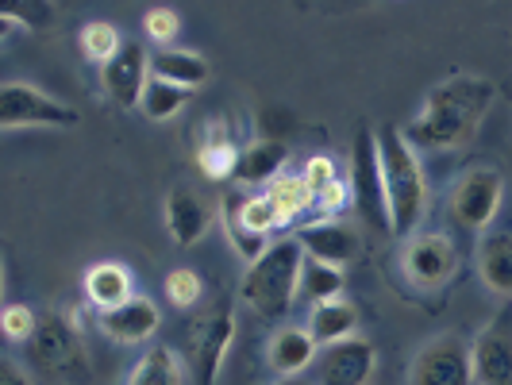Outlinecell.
I'll return each mask as SVG.
<instances>
[{
    "label": "cell",
    "instance_id": "cell-27",
    "mask_svg": "<svg viewBox=\"0 0 512 385\" xmlns=\"http://www.w3.org/2000/svg\"><path fill=\"white\" fill-rule=\"evenodd\" d=\"M189 101H193V89H178V85H170V81L151 77V85H147V93H143V101H139V112H143L147 120H154V124H166V120H174Z\"/></svg>",
    "mask_w": 512,
    "mask_h": 385
},
{
    "label": "cell",
    "instance_id": "cell-30",
    "mask_svg": "<svg viewBox=\"0 0 512 385\" xmlns=\"http://www.w3.org/2000/svg\"><path fill=\"white\" fill-rule=\"evenodd\" d=\"M162 289H166V301L174 308H193L205 297V278H201L193 266H174V270L166 274Z\"/></svg>",
    "mask_w": 512,
    "mask_h": 385
},
{
    "label": "cell",
    "instance_id": "cell-21",
    "mask_svg": "<svg viewBox=\"0 0 512 385\" xmlns=\"http://www.w3.org/2000/svg\"><path fill=\"white\" fill-rule=\"evenodd\" d=\"M285 162H289V147L285 143H278V139H258L239 158L235 181H243V185H274V181L282 178Z\"/></svg>",
    "mask_w": 512,
    "mask_h": 385
},
{
    "label": "cell",
    "instance_id": "cell-35",
    "mask_svg": "<svg viewBox=\"0 0 512 385\" xmlns=\"http://www.w3.org/2000/svg\"><path fill=\"white\" fill-rule=\"evenodd\" d=\"M301 178H305V185L312 189V197L324 189V185H332L339 174H335V162L328 158V154H316V158H308L305 170H301Z\"/></svg>",
    "mask_w": 512,
    "mask_h": 385
},
{
    "label": "cell",
    "instance_id": "cell-26",
    "mask_svg": "<svg viewBox=\"0 0 512 385\" xmlns=\"http://www.w3.org/2000/svg\"><path fill=\"white\" fill-rule=\"evenodd\" d=\"M124 35H120V27L108 24V20H89V24L77 31V47L81 54L89 58V62H97V66H108L116 54L124 51Z\"/></svg>",
    "mask_w": 512,
    "mask_h": 385
},
{
    "label": "cell",
    "instance_id": "cell-28",
    "mask_svg": "<svg viewBox=\"0 0 512 385\" xmlns=\"http://www.w3.org/2000/svg\"><path fill=\"white\" fill-rule=\"evenodd\" d=\"M301 297L316 305H328L343 297V270H335L328 262H316L305 255V274H301Z\"/></svg>",
    "mask_w": 512,
    "mask_h": 385
},
{
    "label": "cell",
    "instance_id": "cell-5",
    "mask_svg": "<svg viewBox=\"0 0 512 385\" xmlns=\"http://www.w3.org/2000/svg\"><path fill=\"white\" fill-rule=\"evenodd\" d=\"M235 343V305L220 301L216 308L201 312L185 332V370L193 385H216L228 351Z\"/></svg>",
    "mask_w": 512,
    "mask_h": 385
},
{
    "label": "cell",
    "instance_id": "cell-13",
    "mask_svg": "<svg viewBox=\"0 0 512 385\" xmlns=\"http://www.w3.org/2000/svg\"><path fill=\"white\" fill-rule=\"evenodd\" d=\"M101 85L120 108H139L147 85H151V54L143 51L139 39H128L124 51L116 54L108 66H101Z\"/></svg>",
    "mask_w": 512,
    "mask_h": 385
},
{
    "label": "cell",
    "instance_id": "cell-19",
    "mask_svg": "<svg viewBox=\"0 0 512 385\" xmlns=\"http://www.w3.org/2000/svg\"><path fill=\"white\" fill-rule=\"evenodd\" d=\"M239 158H243V147H235V139L228 135V128L220 120L208 124V135L197 147V166L201 174L212 181H228L239 174Z\"/></svg>",
    "mask_w": 512,
    "mask_h": 385
},
{
    "label": "cell",
    "instance_id": "cell-12",
    "mask_svg": "<svg viewBox=\"0 0 512 385\" xmlns=\"http://www.w3.org/2000/svg\"><path fill=\"white\" fill-rule=\"evenodd\" d=\"M459 270V251L447 235H416L405 247V278L416 289H439L455 278Z\"/></svg>",
    "mask_w": 512,
    "mask_h": 385
},
{
    "label": "cell",
    "instance_id": "cell-36",
    "mask_svg": "<svg viewBox=\"0 0 512 385\" xmlns=\"http://www.w3.org/2000/svg\"><path fill=\"white\" fill-rule=\"evenodd\" d=\"M16 27H51L54 24V4H16L4 12Z\"/></svg>",
    "mask_w": 512,
    "mask_h": 385
},
{
    "label": "cell",
    "instance_id": "cell-16",
    "mask_svg": "<svg viewBox=\"0 0 512 385\" xmlns=\"http://www.w3.org/2000/svg\"><path fill=\"white\" fill-rule=\"evenodd\" d=\"M158 324H162V316H158V308H154L151 297H131L128 305L97 312V328H101L112 343H124V347L147 343V339L158 332Z\"/></svg>",
    "mask_w": 512,
    "mask_h": 385
},
{
    "label": "cell",
    "instance_id": "cell-38",
    "mask_svg": "<svg viewBox=\"0 0 512 385\" xmlns=\"http://www.w3.org/2000/svg\"><path fill=\"white\" fill-rule=\"evenodd\" d=\"M274 385H308L305 378H282V382H274Z\"/></svg>",
    "mask_w": 512,
    "mask_h": 385
},
{
    "label": "cell",
    "instance_id": "cell-7",
    "mask_svg": "<svg viewBox=\"0 0 512 385\" xmlns=\"http://www.w3.org/2000/svg\"><path fill=\"white\" fill-rule=\"evenodd\" d=\"M81 112L74 104H62L58 97L43 93L39 85L27 81H8L0 89V128H77Z\"/></svg>",
    "mask_w": 512,
    "mask_h": 385
},
{
    "label": "cell",
    "instance_id": "cell-29",
    "mask_svg": "<svg viewBox=\"0 0 512 385\" xmlns=\"http://www.w3.org/2000/svg\"><path fill=\"white\" fill-rule=\"evenodd\" d=\"M266 197L274 201V208H278V216H282V228L285 224H293L297 216H305V212H312V189L305 185V178H278L274 185H266Z\"/></svg>",
    "mask_w": 512,
    "mask_h": 385
},
{
    "label": "cell",
    "instance_id": "cell-33",
    "mask_svg": "<svg viewBox=\"0 0 512 385\" xmlns=\"http://www.w3.org/2000/svg\"><path fill=\"white\" fill-rule=\"evenodd\" d=\"M0 328H4V335L12 343H27L35 335V328H39V316L27 305H20V301H12V305H4V312H0Z\"/></svg>",
    "mask_w": 512,
    "mask_h": 385
},
{
    "label": "cell",
    "instance_id": "cell-20",
    "mask_svg": "<svg viewBox=\"0 0 512 385\" xmlns=\"http://www.w3.org/2000/svg\"><path fill=\"white\" fill-rule=\"evenodd\" d=\"M478 278L489 293L512 297V235L497 231L478 243Z\"/></svg>",
    "mask_w": 512,
    "mask_h": 385
},
{
    "label": "cell",
    "instance_id": "cell-15",
    "mask_svg": "<svg viewBox=\"0 0 512 385\" xmlns=\"http://www.w3.org/2000/svg\"><path fill=\"white\" fill-rule=\"evenodd\" d=\"M216 212L220 208L208 205L193 185H174L166 193V231H170V239L181 243V247L201 243L208 235V228H212V220H216Z\"/></svg>",
    "mask_w": 512,
    "mask_h": 385
},
{
    "label": "cell",
    "instance_id": "cell-1",
    "mask_svg": "<svg viewBox=\"0 0 512 385\" xmlns=\"http://www.w3.org/2000/svg\"><path fill=\"white\" fill-rule=\"evenodd\" d=\"M497 104V85L482 74L443 77L428 101L420 104L416 120L405 128V139L420 151H462L474 143L478 128Z\"/></svg>",
    "mask_w": 512,
    "mask_h": 385
},
{
    "label": "cell",
    "instance_id": "cell-32",
    "mask_svg": "<svg viewBox=\"0 0 512 385\" xmlns=\"http://www.w3.org/2000/svg\"><path fill=\"white\" fill-rule=\"evenodd\" d=\"M143 31H147V39H154L162 51H170V43L178 39V31H181V16L174 12V8H166V4L147 8V16H143Z\"/></svg>",
    "mask_w": 512,
    "mask_h": 385
},
{
    "label": "cell",
    "instance_id": "cell-34",
    "mask_svg": "<svg viewBox=\"0 0 512 385\" xmlns=\"http://www.w3.org/2000/svg\"><path fill=\"white\" fill-rule=\"evenodd\" d=\"M347 197H351V185H347L343 178H335L332 185H324V189L316 193V201H312V212H320V216L335 220V212L347 205Z\"/></svg>",
    "mask_w": 512,
    "mask_h": 385
},
{
    "label": "cell",
    "instance_id": "cell-8",
    "mask_svg": "<svg viewBox=\"0 0 512 385\" xmlns=\"http://www.w3.org/2000/svg\"><path fill=\"white\" fill-rule=\"evenodd\" d=\"M351 201L362 224L374 231H389V201H385V174H382V151L378 135L362 128L351 147Z\"/></svg>",
    "mask_w": 512,
    "mask_h": 385
},
{
    "label": "cell",
    "instance_id": "cell-24",
    "mask_svg": "<svg viewBox=\"0 0 512 385\" xmlns=\"http://www.w3.org/2000/svg\"><path fill=\"white\" fill-rule=\"evenodd\" d=\"M243 201H247V193H239V189H231L228 197L220 201V224H224V235L231 239V247H235V255L247 258V266L258 262V258L266 255V239L262 235H251L247 224H243Z\"/></svg>",
    "mask_w": 512,
    "mask_h": 385
},
{
    "label": "cell",
    "instance_id": "cell-18",
    "mask_svg": "<svg viewBox=\"0 0 512 385\" xmlns=\"http://www.w3.org/2000/svg\"><path fill=\"white\" fill-rule=\"evenodd\" d=\"M131 297V270L124 262H93L85 270V301L97 312L128 305Z\"/></svg>",
    "mask_w": 512,
    "mask_h": 385
},
{
    "label": "cell",
    "instance_id": "cell-37",
    "mask_svg": "<svg viewBox=\"0 0 512 385\" xmlns=\"http://www.w3.org/2000/svg\"><path fill=\"white\" fill-rule=\"evenodd\" d=\"M0 385H35V378L16 359H0Z\"/></svg>",
    "mask_w": 512,
    "mask_h": 385
},
{
    "label": "cell",
    "instance_id": "cell-22",
    "mask_svg": "<svg viewBox=\"0 0 512 385\" xmlns=\"http://www.w3.org/2000/svg\"><path fill=\"white\" fill-rule=\"evenodd\" d=\"M151 77L170 81V85H178V89H201L208 77H212V66H208L197 51H178V47H170V51H158L151 58Z\"/></svg>",
    "mask_w": 512,
    "mask_h": 385
},
{
    "label": "cell",
    "instance_id": "cell-23",
    "mask_svg": "<svg viewBox=\"0 0 512 385\" xmlns=\"http://www.w3.org/2000/svg\"><path fill=\"white\" fill-rule=\"evenodd\" d=\"M308 332L320 347H332V343H343L359 332V308L351 301H328V305L312 308V320H308Z\"/></svg>",
    "mask_w": 512,
    "mask_h": 385
},
{
    "label": "cell",
    "instance_id": "cell-4",
    "mask_svg": "<svg viewBox=\"0 0 512 385\" xmlns=\"http://www.w3.org/2000/svg\"><path fill=\"white\" fill-rule=\"evenodd\" d=\"M27 355L39 374H47L58 385H89L93 382V362L85 351V339L77 324L62 312H43L39 328L27 339Z\"/></svg>",
    "mask_w": 512,
    "mask_h": 385
},
{
    "label": "cell",
    "instance_id": "cell-14",
    "mask_svg": "<svg viewBox=\"0 0 512 385\" xmlns=\"http://www.w3.org/2000/svg\"><path fill=\"white\" fill-rule=\"evenodd\" d=\"M297 243L305 247L308 258H316V262H328L335 270H343V266H351L355 258L362 255V235L355 224H347V220H316V224H308V228L297 231Z\"/></svg>",
    "mask_w": 512,
    "mask_h": 385
},
{
    "label": "cell",
    "instance_id": "cell-17",
    "mask_svg": "<svg viewBox=\"0 0 512 385\" xmlns=\"http://www.w3.org/2000/svg\"><path fill=\"white\" fill-rule=\"evenodd\" d=\"M316 359H320V343L308 328H278L266 343V362L282 378H301Z\"/></svg>",
    "mask_w": 512,
    "mask_h": 385
},
{
    "label": "cell",
    "instance_id": "cell-31",
    "mask_svg": "<svg viewBox=\"0 0 512 385\" xmlns=\"http://www.w3.org/2000/svg\"><path fill=\"white\" fill-rule=\"evenodd\" d=\"M243 224H247L251 235L266 239V235H274V231L282 228V216H278V208H274V201L266 193H255V197L243 201Z\"/></svg>",
    "mask_w": 512,
    "mask_h": 385
},
{
    "label": "cell",
    "instance_id": "cell-10",
    "mask_svg": "<svg viewBox=\"0 0 512 385\" xmlns=\"http://www.w3.org/2000/svg\"><path fill=\"white\" fill-rule=\"evenodd\" d=\"M378 370V351L370 339L351 335L343 343L320 347L316 359V385H370Z\"/></svg>",
    "mask_w": 512,
    "mask_h": 385
},
{
    "label": "cell",
    "instance_id": "cell-9",
    "mask_svg": "<svg viewBox=\"0 0 512 385\" xmlns=\"http://www.w3.org/2000/svg\"><path fill=\"white\" fill-rule=\"evenodd\" d=\"M409 385H478L474 382V343L455 332L428 339L409 366Z\"/></svg>",
    "mask_w": 512,
    "mask_h": 385
},
{
    "label": "cell",
    "instance_id": "cell-3",
    "mask_svg": "<svg viewBox=\"0 0 512 385\" xmlns=\"http://www.w3.org/2000/svg\"><path fill=\"white\" fill-rule=\"evenodd\" d=\"M301 274H305V247L297 239H278L266 247V255L247 266L239 297L258 320L278 324L289 316L293 301L301 297Z\"/></svg>",
    "mask_w": 512,
    "mask_h": 385
},
{
    "label": "cell",
    "instance_id": "cell-25",
    "mask_svg": "<svg viewBox=\"0 0 512 385\" xmlns=\"http://www.w3.org/2000/svg\"><path fill=\"white\" fill-rule=\"evenodd\" d=\"M185 366H181L178 351L174 347H151L143 359L135 362L128 385H185Z\"/></svg>",
    "mask_w": 512,
    "mask_h": 385
},
{
    "label": "cell",
    "instance_id": "cell-11",
    "mask_svg": "<svg viewBox=\"0 0 512 385\" xmlns=\"http://www.w3.org/2000/svg\"><path fill=\"white\" fill-rule=\"evenodd\" d=\"M474 382L512 385V305H505L474 339Z\"/></svg>",
    "mask_w": 512,
    "mask_h": 385
},
{
    "label": "cell",
    "instance_id": "cell-2",
    "mask_svg": "<svg viewBox=\"0 0 512 385\" xmlns=\"http://www.w3.org/2000/svg\"><path fill=\"white\" fill-rule=\"evenodd\" d=\"M378 151H382L385 174V201H389V231L397 239H416V228L428 212V178L420 170L416 147L405 139V128L378 131Z\"/></svg>",
    "mask_w": 512,
    "mask_h": 385
},
{
    "label": "cell",
    "instance_id": "cell-6",
    "mask_svg": "<svg viewBox=\"0 0 512 385\" xmlns=\"http://www.w3.org/2000/svg\"><path fill=\"white\" fill-rule=\"evenodd\" d=\"M505 201V178L493 166L466 170L447 193V216L462 231H486Z\"/></svg>",
    "mask_w": 512,
    "mask_h": 385
}]
</instances>
